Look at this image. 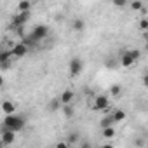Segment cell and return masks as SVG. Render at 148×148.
Returning <instances> with one entry per match:
<instances>
[{
	"instance_id": "cell-21",
	"label": "cell",
	"mask_w": 148,
	"mask_h": 148,
	"mask_svg": "<svg viewBox=\"0 0 148 148\" xmlns=\"http://www.w3.org/2000/svg\"><path fill=\"white\" fill-rule=\"evenodd\" d=\"M127 51H129V54L132 56V59L138 63V61H139V58H141V51H139V49H127Z\"/></svg>"
},
{
	"instance_id": "cell-24",
	"label": "cell",
	"mask_w": 148,
	"mask_h": 148,
	"mask_svg": "<svg viewBox=\"0 0 148 148\" xmlns=\"http://www.w3.org/2000/svg\"><path fill=\"white\" fill-rule=\"evenodd\" d=\"M139 28H141V30H146V28H148V19H146V18H141V19H139Z\"/></svg>"
},
{
	"instance_id": "cell-14",
	"label": "cell",
	"mask_w": 148,
	"mask_h": 148,
	"mask_svg": "<svg viewBox=\"0 0 148 148\" xmlns=\"http://www.w3.org/2000/svg\"><path fill=\"white\" fill-rule=\"evenodd\" d=\"M79 139H80V134H79L77 131H71V132L68 134V138H66V143H68V146H70V145H77Z\"/></svg>"
},
{
	"instance_id": "cell-27",
	"label": "cell",
	"mask_w": 148,
	"mask_h": 148,
	"mask_svg": "<svg viewBox=\"0 0 148 148\" xmlns=\"http://www.w3.org/2000/svg\"><path fill=\"white\" fill-rule=\"evenodd\" d=\"M79 145V148H89L91 146V143H87V141H84V143H77Z\"/></svg>"
},
{
	"instance_id": "cell-2",
	"label": "cell",
	"mask_w": 148,
	"mask_h": 148,
	"mask_svg": "<svg viewBox=\"0 0 148 148\" xmlns=\"http://www.w3.org/2000/svg\"><path fill=\"white\" fill-rule=\"evenodd\" d=\"M108 108H110V96L108 94H98V96H94V99H92V110L106 113Z\"/></svg>"
},
{
	"instance_id": "cell-1",
	"label": "cell",
	"mask_w": 148,
	"mask_h": 148,
	"mask_svg": "<svg viewBox=\"0 0 148 148\" xmlns=\"http://www.w3.org/2000/svg\"><path fill=\"white\" fill-rule=\"evenodd\" d=\"M25 125H26V119H25L23 115H16V113H9V115H5L4 124H2V127L11 129V131H14V132L23 131Z\"/></svg>"
},
{
	"instance_id": "cell-12",
	"label": "cell",
	"mask_w": 148,
	"mask_h": 148,
	"mask_svg": "<svg viewBox=\"0 0 148 148\" xmlns=\"http://www.w3.org/2000/svg\"><path fill=\"white\" fill-rule=\"evenodd\" d=\"M61 112H63L64 119H71L73 115H75V110H73L71 103H70V105H61Z\"/></svg>"
},
{
	"instance_id": "cell-9",
	"label": "cell",
	"mask_w": 148,
	"mask_h": 148,
	"mask_svg": "<svg viewBox=\"0 0 148 148\" xmlns=\"http://www.w3.org/2000/svg\"><path fill=\"white\" fill-rule=\"evenodd\" d=\"M11 51H12V56H14V58H23V56H26V54H28V51H30V49H28L23 42H19V44H14Z\"/></svg>"
},
{
	"instance_id": "cell-29",
	"label": "cell",
	"mask_w": 148,
	"mask_h": 148,
	"mask_svg": "<svg viewBox=\"0 0 148 148\" xmlns=\"http://www.w3.org/2000/svg\"><path fill=\"white\" fill-rule=\"evenodd\" d=\"M2 86H4V77L0 75V87H2Z\"/></svg>"
},
{
	"instance_id": "cell-7",
	"label": "cell",
	"mask_w": 148,
	"mask_h": 148,
	"mask_svg": "<svg viewBox=\"0 0 148 148\" xmlns=\"http://www.w3.org/2000/svg\"><path fill=\"white\" fill-rule=\"evenodd\" d=\"M28 19H30V12H18V16H14V18H12V23H11V26H12V28L25 26Z\"/></svg>"
},
{
	"instance_id": "cell-3",
	"label": "cell",
	"mask_w": 148,
	"mask_h": 148,
	"mask_svg": "<svg viewBox=\"0 0 148 148\" xmlns=\"http://www.w3.org/2000/svg\"><path fill=\"white\" fill-rule=\"evenodd\" d=\"M68 70H70V75L71 77H79L80 73H82V70H84V61L79 56L71 58L70 63H68Z\"/></svg>"
},
{
	"instance_id": "cell-23",
	"label": "cell",
	"mask_w": 148,
	"mask_h": 148,
	"mask_svg": "<svg viewBox=\"0 0 148 148\" xmlns=\"http://www.w3.org/2000/svg\"><path fill=\"white\" fill-rule=\"evenodd\" d=\"M112 4L117 7V9H124L127 5V0H112Z\"/></svg>"
},
{
	"instance_id": "cell-30",
	"label": "cell",
	"mask_w": 148,
	"mask_h": 148,
	"mask_svg": "<svg viewBox=\"0 0 148 148\" xmlns=\"http://www.w3.org/2000/svg\"><path fill=\"white\" fill-rule=\"evenodd\" d=\"M4 146H5V145L2 143V139H0V148H4Z\"/></svg>"
},
{
	"instance_id": "cell-19",
	"label": "cell",
	"mask_w": 148,
	"mask_h": 148,
	"mask_svg": "<svg viewBox=\"0 0 148 148\" xmlns=\"http://www.w3.org/2000/svg\"><path fill=\"white\" fill-rule=\"evenodd\" d=\"M108 92H110L112 96H120V94H122V86H120V84H113V86L108 89Z\"/></svg>"
},
{
	"instance_id": "cell-11",
	"label": "cell",
	"mask_w": 148,
	"mask_h": 148,
	"mask_svg": "<svg viewBox=\"0 0 148 148\" xmlns=\"http://www.w3.org/2000/svg\"><path fill=\"white\" fill-rule=\"evenodd\" d=\"M0 108H2V112H4L5 115H9V113H14V112H16V105H14L12 101H9V99H7V101H4Z\"/></svg>"
},
{
	"instance_id": "cell-4",
	"label": "cell",
	"mask_w": 148,
	"mask_h": 148,
	"mask_svg": "<svg viewBox=\"0 0 148 148\" xmlns=\"http://www.w3.org/2000/svg\"><path fill=\"white\" fill-rule=\"evenodd\" d=\"M47 35H49V28H47L45 25H37V26L32 30V33H30V37H32L35 42H42L44 38H47Z\"/></svg>"
},
{
	"instance_id": "cell-28",
	"label": "cell",
	"mask_w": 148,
	"mask_h": 148,
	"mask_svg": "<svg viewBox=\"0 0 148 148\" xmlns=\"http://www.w3.org/2000/svg\"><path fill=\"white\" fill-rule=\"evenodd\" d=\"M136 146H145V141H143V139H138V141H136Z\"/></svg>"
},
{
	"instance_id": "cell-8",
	"label": "cell",
	"mask_w": 148,
	"mask_h": 148,
	"mask_svg": "<svg viewBox=\"0 0 148 148\" xmlns=\"http://www.w3.org/2000/svg\"><path fill=\"white\" fill-rule=\"evenodd\" d=\"M119 64H120L122 68H131V66L136 64V61L132 59V56L129 54V51H124V52L120 54V58H119Z\"/></svg>"
},
{
	"instance_id": "cell-20",
	"label": "cell",
	"mask_w": 148,
	"mask_h": 148,
	"mask_svg": "<svg viewBox=\"0 0 148 148\" xmlns=\"http://www.w3.org/2000/svg\"><path fill=\"white\" fill-rule=\"evenodd\" d=\"M115 122H113V119H112V115H105L103 119H101V122H99V125H101V129L103 127H108V125H113Z\"/></svg>"
},
{
	"instance_id": "cell-22",
	"label": "cell",
	"mask_w": 148,
	"mask_h": 148,
	"mask_svg": "<svg viewBox=\"0 0 148 148\" xmlns=\"http://www.w3.org/2000/svg\"><path fill=\"white\" fill-rule=\"evenodd\" d=\"M145 5H143V2H141V0H132V2H131V9L132 11H141Z\"/></svg>"
},
{
	"instance_id": "cell-5",
	"label": "cell",
	"mask_w": 148,
	"mask_h": 148,
	"mask_svg": "<svg viewBox=\"0 0 148 148\" xmlns=\"http://www.w3.org/2000/svg\"><path fill=\"white\" fill-rule=\"evenodd\" d=\"M14 56H12V51L9 49H2L0 51V68L2 70H9L11 68V59H12Z\"/></svg>"
},
{
	"instance_id": "cell-26",
	"label": "cell",
	"mask_w": 148,
	"mask_h": 148,
	"mask_svg": "<svg viewBox=\"0 0 148 148\" xmlns=\"http://www.w3.org/2000/svg\"><path fill=\"white\" fill-rule=\"evenodd\" d=\"M66 146H68L66 141H59V143H56V148H66Z\"/></svg>"
},
{
	"instance_id": "cell-10",
	"label": "cell",
	"mask_w": 148,
	"mask_h": 148,
	"mask_svg": "<svg viewBox=\"0 0 148 148\" xmlns=\"http://www.w3.org/2000/svg\"><path fill=\"white\" fill-rule=\"evenodd\" d=\"M73 98H75V92L71 89H64L61 92V96H59V101H61V105H70L73 101Z\"/></svg>"
},
{
	"instance_id": "cell-17",
	"label": "cell",
	"mask_w": 148,
	"mask_h": 148,
	"mask_svg": "<svg viewBox=\"0 0 148 148\" xmlns=\"http://www.w3.org/2000/svg\"><path fill=\"white\" fill-rule=\"evenodd\" d=\"M113 136H115V127H113V125L103 127V138H105V139H112Z\"/></svg>"
},
{
	"instance_id": "cell-6",
	"label": "cell",
	"mask_w": 148,
	"mask_h": 148,
	"mask_svg": "<svg viewBox=\"0 0 148 148\" xmlns=\"http://www.w3.org/2000/svg\"><path fill=\"white\" fill-rule=\"evenodd\" d=\"M0 139H2V143H4L5 146L14 145V141H16V132H14V131H11V129L2 127V134H0Z\"/></svg>"
},
{
	"instance_id": "cell-13",
	"label": "cell",
	"mask_w": 148,
	"mask_h": 148,
	"mask_svg": "<svg viewBox=\"0 0 148 148\" xmlns=\"http://www.w3.org/2000/svg\"><path fill=\"white\" fill-rule=\"evenodd\" d=\"M30 9H32V2H30V0H19L18 12H30Z\"/></svg>"
},
{
	"instance_id": "cell-18",
	"label": "cell",
	"mask_w": 148,
	"mask_h": 148,
	"mask_svg": "<svg viewBox=\"0 0 148 148\" xmlns=\"http://www.w3.org/2000/svg\"><path fill=\"white\" fill-rule=\"evenodd\" d=\"M47 108H49L51 112H56V110H59V108H61V101H59V98H54L52 101H49Z\"/></svg>"
},
{
	"instance_id": "cell-15",
	"label": "cell",
	"mask_w": 148,
	"mask_h": 148,
	"mask_svg": "<svg viewBox=\"0 0 148 148\" xmlns=\"http://www.w3.org/2000/svg\"><path fill=\"white\" fill-rule=\"evenodd\" d=\"M125 112L124 110H115L113 113H112V119H113V122L117 124V122H122V120H125Z\"/></svg>"
},
{
	"instance_id": "cell-25",
	"label": "cell",
	"mask_w": 148,
	"mask_h": 148,
	"mask_svg": "<svg viewBox=\"0 0 148 148\" xmlns=\"http://www.w3.org/2000/svg\"><path fill=\"white\" fill-rule=\"evenodd\" d=\"M117 63H119V61H115V59H108V61H105V66H106V68H115Z\"/></svg>"
},
{
	"instance_id": "cell-16",
	"label": "cell",
	"mask_w": 148,
	"mask_h": 148,
	"mask_svg": "<svg viewBox=\"0 0 148 148\" xmlns=\"http://www.w3.org/2000/svg\"><path fill=\"white\" fill-rule=\"evenodd\" d=\"M71 28L75 30V32H82V30L86 28V21H84V19H80V18L73 19V25H71Z\"/></svg>"
}]
</instances>
